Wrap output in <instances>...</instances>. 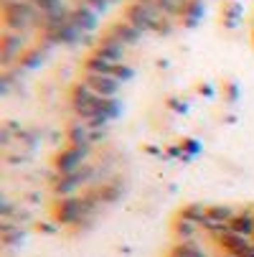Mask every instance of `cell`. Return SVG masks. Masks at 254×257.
<instances>
[{"instance_id": "obj_1", "label": "cell", "mask_w": 254, "mask_h": 257, "mask_svg": "<svg viewBox=\"0 0 254 257\" xmlns=\"http://www.w3.org/2000/svg\"><path fill=\"white\" fill-rule=\"evenodd\" d=\"M160 16H163V13H160V8H158L155 0H135V3H130V6L125 8V21L132 23V26H135L137 31H142V33L155 31V23H158Z\"/></svg>"}, {"instance_id": "obj_2", "label": "cell", "mask_w": 254, "mask_h": 257, "mask_svg": "<svg viewBox=\"0 0 254 257\" xmlns=\"http://www.w3.org/2000/svg\"><path fill=\"white\" fill-rule=\"evenodd\" d=\"M92 209V201H79V199H61L54 206V214L61 224H79L84 214Z\"/></svg>"}, {"instance_id": "obj_3", "label": "cell", "mask_w": 254, "mask_h": 257, "mask_svg": "<svg viewBox=\"0 0 254 257\" xmlns=\"http://www.w3.org/2000/svg\"><path fill=\"white\" fill-rule=\"evenodd\" d=\"M92 176H94V168H92V166H84L82 171L71 173V176H59L56 183H54V194L61 196V199H69V196L74 194L82 183H87Z\"/></svg>"}, {"instance_id": "obj_4", "label": "cell", "mask_w": 254, "mask_h": 257, "mask_svg": "<svg viewBox=\"0 0 254 257\" xmlns=\"http://www.w3.org/2000/svg\"><path fill=\"white\" fill-rule=\"evenodd\" d=\"M87 153H89V148H66L64 153H59V158H56V171H59V176H71V173H77V171H82L87 163Z\"/></svg>"}, {"instance_id": "obj_5", "label": "cell", "mask_w": 254, "mask_h": 257, "mask_svg": "<svg viewBox=\"0 0 254 257\" xmlns=\"http://www.w3.org/2000/svg\"><path fill=\"white\" fill-rule=\"evenodd\" d=\"M219 239V244L231 254V257H249L251 254V239L249 237H241V234H234V232H221V234H213Z\"/></svg>"}, {"instance_id": "obj_6", "label": "cell", "mask_w": 254, "mask_h": 257, "mask_svg": "<svg viewBox=\"0 0 254 257\" xmlns=\"http://www.w3.org/2000/svg\"><path fill=\"white\" fill-rule=\"evenodd\" d=\"M99 97H117L120 89H122V82L112 79V77H102V74H84V79Z\"/></svg>"}, {"instance_id": "obj_7", "label": "cell", "mask_w": 254, "mask_h": 257, "mask_svg": "<svg viewBox=\"0 0 254 257\" xmlns=\"http://www.w3.org/2000/svg\"><path fill=\"white\" fill-rule=\"evenodd\" d=\"M23 46H26V36L23 33H18V31H8L6 28V33H3V41H0V54H3V64L8 66L11 64V59L18 54L21 56V51H23Z\"/></svg>"}, {"instance_id": "obj_8", "label": "cell", "mask_w": 254, "mask_h": 257, "mask_svg": "<svg viewBox=\"0 0 254 257\" xmlns=\"http://www.w3.org/2000/svg\"><path fill=\"white\" fill-rule=\"evenodd\" d=\"M69 18H71V23H74L82 33H87V31H94V28H97V18H99V16L82 0V3L69 13Z\"/></svg>"}, {"instance_id": "obj_9", "label": "cell", "mask_w": 254, "mask_h": 257, "mask_svg": "<svg viewBox=\"0 0 254 257\" xmlns=\"http://www.w3.org/2000/svg\"><path fill=\"white\" fill-rule=\"evenodd\" d=\"M110 39H115V41H120V44H125V46H135L140 39H142V31H137L132 23H127V21H120V23H115L112 28H110Z\"/></svg>"}, {"instance_id": "obj_10", "label": "cell", "mask_w": 254, "mask_h": 257, "mask_svg": "<svg viewBox=\"0 0 254 257\" xmlns=\"http://www.w3.org/2000/svg\"><path fill=\"white\" fill-rule=\"evenodd\" d=\"M94 54H99L104 59H112V61H122L125 54H127V46L120 44V41H115V39H110V36H104V39L97 44Z\"/></svg>"}, {"instance_id": "obj_11", "label": "cell", "mask_w": 254, "mask_h": 257, "mask_svg": "<svg viewBox=\"0 0 254 257\" xmlns=\"http://www.w3.org/2000/svg\"><path fill=\"white\" fill-rule=\"evenodd\" d=\"M84 66H87V74H102V77H112V79H115L117 61L104 59V56H99V54H92V56L87 59Z\"/></svg>"}, {"instance_id": "obj_12", "label": "cell", "mask_w": 254, "mask_h": 257, "mask_svg": "<svg viewBox=\"0 0 254 257\" xmlns=\"http://www.w3.org/2000/svg\"><path fill=\"white\" fill-rule=\"evenodd\" d=\"M69 143L74 145V148H92V130L84 120H77L71 122L69 127Z\"/></svg>"}, {"instance_id": "obj_13", "label": "cell", "mask_w": 254, "mask_h": 257, "mask_svg": "<svg viewBox=\"0 0 254 257\" xmlns=\"http://www.w3.org/2000/svg\"><path fill=\"white\" fill-rule=\"evenodd\" d=\"M229 232L234 234H241V237H254V216L249 211H239L231 216V222H229Z\"/></svg>"}, {"instance_id": "obj_14", "label": "cell", "mask_w": 254, "mask_h": 257, "mask_svg": "<svg viewBox=\"0 0 254 257\" xmlns=\"http://www.w3.org/2000/svg\"><path fill=\"white\" fill-rule=\"evenodd\" d=\"M198 229H201L198 224L188 222V219H183V216H178L175 224H173V232H175L178 242H193V237L198 234Z\"/></svg>"}, {"instance_id": "obj_15", "label": "cell", "mask_w": 254, "mask_h": 257, "mask_svg": "<svg viewBox=\"0 0 254 257\" xmlns=\"http://www.w3.org/2000/svg\"><path fill=\"white\" fill-rule=\"evenodd\" d=\"M206 13V6H203V0H188L183 13H180V18H183V26H196Z\"/></svg>"}, {"instance_id": "obj_16", "label": "cell", "mask_w": 254, "mask_h": 257, "mask_svg": "<svg viewBox=\"0 0 254 257\" xmlns=\"http://www.w3.org/2000/svg\"><path fill=\"white\" fill-rule=\"evenodd\" d=\"M206 214H208V206H203V204H188L186 209H180V214H178V216H183V219H188V222H193V224L203 227Z\"/></svg>"}, {"instance_id": "obj_17", "label": "cell", "mask_w": 254, "mask_h": 257, "mask_svg": "<svg viewBox=\"0 0 254 257\" xmlns=\"http://www.w3.org/2000/svg\"><path fill=\"white\" fill-rule=\"evenodd\" d=\"M158 3V8H160V13L163 16H178V13H183V8H186V3L188 0H155Z\"/></svg>"}, {"instance_id": "obj_18", "label": "cell", "mask_w": 254, "mask_h": 257, "mask_svg": "<svg viewBox=\"0 0 254 257\" xmlns=\"http://www.w3.org/2000/svg\"><path fill=\"white\" fill-rule=\"evenodd\" d=\"M198 252H203L196 242H178L173 249H170V257H196Z\"/></svg>"}, {"instance_id": "obj_19", "label": "cell", "mask_w": 254, "mask_h": 257, "mask_svg": "<svg viewBox=\"0 0 254 257\" xmlns=\"http://www.w3.org/2000/svg\"><path fill=\"white\" fill-rule=\"evenodd\" d=\"M239 16H241V6H239V3H226V8H224V21H226L229 28H234V26L239 23Z\"/></svg>"}, {"instance_id": "obj_20", "label": "cell", "mask_w": 254, "mask_h": 257, "mask_svg": "<svg viewBox=\"0 0 254 257\" xmlns=\"http://www.w3.org/2000/svg\"><path fill=\"white\" fill-rule=\"evenodd\" d=\"M132 77H135V69H132L127 61H117V69H115V79L125 84V82H130Z\"/></svg>"}, {"instance_id": "obj_21", "label": "cell", "mask_w": 254, "mask_h": 257, "mask_svg": "<svg viewBox=\"0 0 254 257\" xmlns=\"http://www.w3.org/2000/svg\"><path fill=\"white\" fill-rule=\"evenodd\" d=\"M173 31H175V21H173L170 16H160V18H158V23H155V31H153V33L168 36V33H173Z\"/></svg>"}, {"instance_id": "obj_22", "label": "cell", "mask_w": 254, "mask_h": 257, "mask_svg": "<svg viewBox=\"0 0 254 257\" xmlns=\"http://www.w3.org/2000/svg\"><path fill=\"white\" fill-rule=\"evenodd\" d=\"M39 61H44V54L41 51H31V54H23L21 56V66H39Z\"/></svg>"}, {"instance_id": "obj_23", "label": "cell", "mask_w": 254, "mask_h": 257, "mask_svg": "<svg viewBox=\"0 0 254 257\" xmlns=\"http://www.w3.org/2000/svg\"><path fill=\"white\" fill-rule=\"evenodd\" d=\"M84 3H87V6H89V8L97 13V16H99V13H104L107 8L112 6V0H84Z\"/></svg>"}, {"instance_id": "obj_24", "label": "cell", "mask_w": 254, "mask_h": 257, "mask_svg": "<svg viewBox=\"0 0 254 257\" xmlns=\"http://www.w3.org/2000/svg\"><path fill=\"white\" fill-rule=\"evenodd\" d=\"M196 257H206V254H203V252H198V254H196Z\"/></svg>"}, {"instance_id": "obj_25", "label": "cell", "mask_w": 254, "mask_h": 257, "mask_svg": "<svg viewBox=\"0 0 254 257\" xmlns=\"http://www.w3.org/2000/svg\"><path fill=\"white\" fill-rule=\"evenodd\" d=\"M112 3H117V0H112Z\"/></svg>"}, {"instance_id": "obj_26", "label": "cell", "mask_w": 254, "mask_h": 257, "mask_svg": "<svg viewBox=\"0 0 254 257\" xmlns=\"http://www.w3.org/2000/svg\"><path fill=\"white\" fill-rule=\"evenodd\" d=\"M226 257H231V254H226Z\"/></svg>"}]
</instances>
